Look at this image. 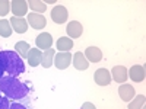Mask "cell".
Masks as SVG:
<instances>
[{"label": "cell", "mask_w": 146, "mask_h": 109, "mask_svg": "<svg viewBox=\"0 0 146 109\" xmlns=\"http://www.w3.org/2000/svg\"><path fill=\"white\" fill-rule=\"evenodd\" d=\"M118 95H120V98L123 99L124 102H130V100L136 96V92H135V87H133V86L123 83V84L118 87Z\"/></svg>", "instance_id": "8"}, {"label": "cell", "mask_w": 146, "mask_h": 109, "mask_svg": "<svg viewBox=\"0 0 146 109\" xmlns=\"http://www.w3.org/2000/svg\"><path fill=\"white\" fill-rule=\"evenodd\" d=\"M41 58H42V53L38 50V48H31L29 53H28V57H27L29 66H32V67L40 66L41 64Z\"/></svg>", "instance_id": "15"}, {"label": "cell", "mask_w": 146, "mask_h": 109, "mask_svg": "<svg viewBox=\"0 0 146 109\" xmlns=\"http://www.w3.org/2000/svg\"><path fill=\"white\" fill-rule=\"evenodd\" d=\"M36 48L38 50H50L51 45H53V36L48 33V32H42L36 36Z\"/></svg>", "instance_id": "6"}, {"label": "cell", "mask_w": 146, "mask_h": 109, "mask_svg": "<svg viewBox=\"0 0 146 109\" xmlns=\"http://www.w3.org/2000/svg\"><path fill=\"white\" fill-rule=\"evenodd\" d=\"M0 60L3 63L5 71L12 77H16L25 71V64L16 51H0Z\"/></svg>", "instance_id": "2"}, {"label": "cell", "mask_w": 146, "mask_h": 109, "mask_svg": "<svg viewBox=\"0 0 146 109\" xmlns=\"http://www.w3.org/2000/svg\"><path fill=\"white\" fill-rule=\"evenodd\" d=\"M72 61H73V66H75L76 70H86L89 67V61L82 53H76L75 55L72 57Z\"/></svg>", "instance_id": "16"}, {"label": "cell", "mask_w": 146, "mask_h": 109, "mask_svg": "<svg viewBox=\"0 0 146 109\" xmlns=\"http://www.w3.org/2000/svg\"><path fill=\"white\" fill-rule=\"evenodd\" d=\"M28 23L34 29H42L47 25V20L40 13H29L28 15Z\"/></svg>", "instance_id": "9"}, {"label": "cell", "mask_w": 146, "mask_h": 109, "mask_svg": "<svg viewBox=\"0 0 146 109\" xmlns=\"http://www.w3.org/2000/svg\"><path fill=\"white\" fill-rule=\"evenodd\" d=\"M9 109H27V106H23L21 103H12V106H9Z\"/></svg>", "instance_id": "26"}, {"label": "cell", "mask_w": 146, "mask_h": 109, "mask_svg": "<svg viewBox=\"0 0 146 109\" xmlns=\"http://www.w3.org/2000/svg\"><path fill=\"white\" fill-rule=\"evenodd\" d=\"M69 18V13H67V9L64 6H56L53 10H51V19L58 23V25H62V23H64Z\"/></svg>", "instance_id": "5"}, {"label": "cell", "mask_w": 146, "mask_h": 109, "mask_svg": "<svg viewBox=\"0 0 146 109\" xmlns=\"http://www.w3.org/2000/svg\"><path fill=\"white\" fill-rule=\"evenodd\" d=\"M0 92H3L6 95V98L22 99L29 93V87L27 84H23L22 81H19L16 77L6 76V77H2V80H0Z\"/></svg>", "instance_id": "1"}, {"label": "cell", "mask_w": 146, "mask_h": 109, "mask_svg": "<svg viewBox=\"0 0 146 109\" xmlns=\"http://www.w3.org/2000/svg\"><path fill=\"white\" fill-rule=\"evenodd\" d=\"M83 55L91 63H100L102 60V51L100 50V48H96V47H88Z\"/></svg>", "instance_id": "10"}, {"label": "cell", "mask_w": 146, "mask_h": 109, "mask_svg": "<svg viewBox=\"0 0 146 109\" xmlns=\"http://www.w3.org/2000/svg\"><path fill=\"white\" fill-rule=\"evenodd\" d=\"M9 98H3L0 96V109H9Z\"/></svg>", "instance_id": "24"}, {"label": "cell", "mask_w": 146, "mask_h": 109, "mask_svg": "<svg viewBox=\"0 0 146 109\" xmlns=\"http://www.w3.org/2000/svg\"><path fill=\"white\" fill-rule=\"evenodd\" d=\"M29 50H31V48H29V44H28V42L19 41V42H16V45H15V51H18L22 58H27V57H28Z\"/></svg>", "instance_id": "20"}, {"label": "cell", "mask_w": 146, "mask_h": 109, "mask_svg": "<svg viewBox=\"0 0 146 109\" xmlns=\"http://www.w3.org/2000/svg\"><path fill=\"white\" fill-rule=\"evenodd\" d=\"M145 100H146V98L143 95L135 96V98L130 100V103H129V109H142L145 106Z\"/></svg>", "instance_id": "21"}, {"label": "cell", "mask_w": 146, "mask_h": 109, "mask_svg": "<svg viewBox=\"0 0 146 109\" xmlns=\"http://www.w3.org/2000/svg\"><path fill=\"white\" fill-rule=\"evenodd\" d=\"M70 61H72V55L70 53H58L54 55V61L53 64L58 68V70H64L70 66Z\"/></svg>", "instance_id": "4"}, {"label": "cell", "mask_w": 146, "mask_h": 109, "mask_svg": "<svg viewBox=\"0 0 146 109\" xmlns=\"http://www.w3.org/2000/svg\"><path fill=\"white\" fill-rule=\"evenodd\" d=\"M111 81V74L107 68H98L95 71V83L98 86H108Z\"/></svg>", "instance_id": "7"}, {"label": "cell", "mask_w": 146, "mask_h": 109, "mask_svg": "<svg viewBox=\"0 0 146 109\" xmlns=\"http://www.w3.org/2000/svg\"><path fill=\"white\" fill-rule=\"evenodd\" d=\"M66 32H67V35L70 36V38H79V36L82 35V32H83V26H82L80 22L72 20L66 28Z\"/></svg>", "instance_id": "12"}, {"label": "cell", "mask_w": 146, "mask_h": 109, "mask_svg": "<svg viewBox=\"0 0 146 109\" xmlns=\"http://www.w3.org/2000/svg\"><path fill=\"white\" fill-rule=\"evenodd\" d=\"M111 79H114L117 83H124L127 80V68L124 66H115L113 70H111Z\"/></svg>", "instance_id": "11"}, {"label": "cell", "mask_w": 146, "mask_h": 109, "mask_svg": "<svg viewBox=\"0 0 146 109\" xmlns=\"http://www.w3.org/2000/svg\"><path fill=\"white\" fill-rule=\"evenodd\" d=\"M54 55H56V51L53 48L50 50H45L42 53V58H41V66L44 68H50L53 66V61H54Z\"/></svg>", "instance_id": "17"}, {"label": "cell", "mask_w": 146, "mask_h": 109, "mask_svg": "<svg viewBox=\"0 0 146 109\" xmlns=\"http://www.w3.org/2000/svg\"><path fill=\"white\" fill-rule=\"evenodd\" d=\"M10 26H12V29H13L15 32H18V33H23V32H27V29H28V22L23 19V18H12V20H10Z\"/></svg>", "instance_id": "14"}, {"label": "cell", "mask_w": 146, "mask_h": 109, "mask_svg": "<svg viewBox=\"0 0 146 109\" xmlns=\"http://www.w3.org/2000/svg\"><path fill=\"white\" fill-rule=\"evenodd\" d=\"M80 109H96L95 108V105L94 103H91V102H85L83 105H82V108Z\"/></svg>", "instance_id": "25"}, {"label": "cell", "mask_w": 146, "mask_h": 109, "mask_svg": "<svg viewBox=\"0 0 146 109\" xmlns=\"http://www.w3.org/2000/svg\"><path fill=\"white\" fill-rule=\"evenodd\" d=\"M73 48V41L69 38V36H62L57 41V50L60 53H69Z\"/></svg>", "instance_id": "18"}, {"label": "cell", "mask_w": 146, "mask_h": 109, "mask_svg": "<svg viewBox=\"0 0 146 109\" xmlns=\"http://www.w3.org/2000/svg\"><path fill=\"white\" fill-rule=\"evenodd\" d=\"M3 73H5V67H3V63H2V60H0V80H2V76H3Z\"/></svg>", "instance_id": "27"}, {"label": "cell", "mask_w": 146, "mask_h": 109, "mask_svg": "<svg viewBox=\"0 0 146 109\" xmlns=\"http://www.w3.org/2000/svg\"><path fill=\"white\" fill-rule=\"evenodd\" d=\"M28 7H31L34 10V13H35V12H38V13L41 15L42 12H45L47 5L44 2H40V0H29V2H28Z\"/></svg>", "instance_id": "22"}, {"label": "cell", "mask_w": 146, "mask_h": 109, "mask_svg": "<svg viewBox=\"0 0 146 109\" xmlns=\"http://www.w3.org/2000/svg\"><path fill=\"white\" fill-rule=\"evenodd\" d=\"M10 9V2L7 0H0V16H6Z\"/></svg>", "instance_id": "23"}, {"label": "cell", "mask_w": 146, "mask_h": 109, "mask_svg": "<svg viewBox=\"0 0 146 109\" xmlns=\"http://www.w3.org/2000/svg\"><path fill=\"white\" fill-rule=\"evenodd\" d=\"M12 26H10V22L6 19H0V36H5V38H9L12 35Z\"/></svg>", "instance_id": "19"}, {"label": "cell", "mask_w": 146, "mask_h": 109, "mask_svg": "<svg viewBox=\"0 0 146 109\" xmlns=\"http://www.w3.org/2000/svg\"><path fill=\"white\" fill-rule=\"evenodd\" d=\"M10 7H12V13L15 15V18H22L28 12V2H25V0H12Z\"/></svg>", "instance_id": "3"}, {"label": "cell", "mask_w": 146, "mask_h": 109, "mask_svg": "<svg viewBox=\"0 0 146 109\" xmlns=\"http://www.w3.org/2000/svg\"><path fill=\"white\" fill-rule=\"evenodd\" d=\"M127 74L130 76V79L136 83H140L145 80V67L143 66H133Z\"/></svg>", "instance_id": "13"}]
</instances>
